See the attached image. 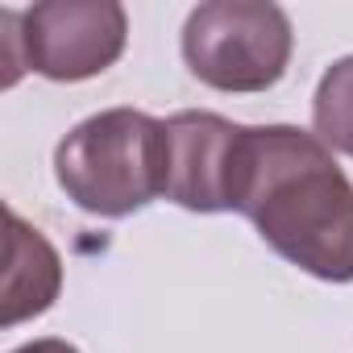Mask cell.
<instances>
[{
  "label": "cell",
  "instance_id": "1",
  "mask_svg": "<svg viewBox=\"0 0 353 353\" xmlns=\"http://www.w3.org/2000/svg\"><path fill=\"white\" fill-rule=\"evenodd\" d=\"M233 212L320 283H353V183L332 150L295 125H245Z\"/></svg>",
  "mask_w": 353,
  "mask_h": 353
},
{
  "label": "cell",
  "instance_id": "2",
  "mask_svg": "<svg viewBox=\"0 0 353 353\" xmlns=\"http://www.w3.org/2000/svg\"><path fill=\"white\" fill-rule=\"evenodd\" d=\"M166 121L137 108H104L79 121L54 150V179L92 216L121 221L166 196Z\"/></svg>",
  "mask_w": 353,
  "mask_h": 353
},
{
  "label": "cell",
  "instance_id": "3",
  "mask_svg": "<svg viewBox=\"0 0 353 353\" xmlns=\"http://www.w3.org/2000/svg\"><path fill=\"white\" fill-rule=\"evenodd\" d=\"M5 67L17 83L21 71H38L54 83H79L104 75L129 42V13L117 0H46L26 13L5 9Z\"/></svg>",
  "mask_w": 353,
  "mask_h": 353
},
{
  "label": "cell",
  "instance_id": "4",
  "mask_svg": "<svg viewBox=\"0 0 353 353\" xmlns=\"http://www.w3.org/2000/svg\"><path fill=\"white\" fill-rule=\"evenodd\" d=\"M291 21L266 0H208L183 21V63L216 92H266L287 75Z\"/></svg>",
  "mask_w": 353,
  "mask_h": 353
},
{
  "label": "cell",
  "instance_id": "5",
  "mask_svg": "<svg viewBox=\"0 0 353 353\" xmlns=\"http://www.w3.org/2000/svg\"><path fill=\"white\" fill-rule=\"evenodd\" d=\"M245 125H233L216 112H174L166 121L170 170L166 200L188 212H233V179Z\"/></svg>",
  "mask_w": 353,
  "mask_h": 353
},
{
  "label": "cell",
  "instance_id": "6",
  "mask_svg": "<svg viewBox=\"0 0 353 353\" xmlns=\"http://www.w3.org/2000/svg\"><path fill=\"white\" fill-rule=\"evenodd\" d=\"M63 291V258L59 250L34 229L26 225L17 212H9V233H5V312L0 324L13 328L21 320L42 316Z\"/></svg>",
  "mask_w": 353,
  "mask_h": 353
},
{
  "label": "cell",
  "instance_id": "7",
  "mask_svg": "<svg viewBox=\"0 0 353 353\" xmlns=\"http://www.w3.org/2000/svg\"><path fill=\"white\" fill-rule=\"evenodd\" d=\"M312 133L328 150L353 158V54L336 59L320 75L312 96Z\"/></svg>",
  "mask_w": 353,
  "mask_h": 353
},
{
  "label": "cell",
  "instance_id": "8",
  "mask_svg": "<svg viewBox=\"0 0 353 353\" xmlns=\"http://www.w3.org/2000/svg\"><path fill=\"white\" fill-rule=\"evenodd\" d=\"M13 353H79L71 341H59V336H42V341H30V345H21V349H13Z\"/></svg>",
  "mask_w": 353,
  "mask_h": 353
}]
</instances>
